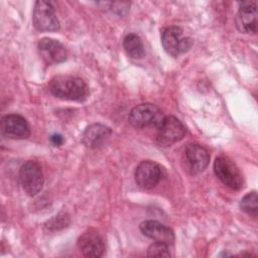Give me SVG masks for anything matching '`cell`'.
<instances>
[{"label": "cell", "instance_id": "obj_4", "mask_svg": "<svg viewBox=\"0 0 258 258\" xmlns=\"http://www.w3.org/2000/svg\"><path fill=\"white\" fill-rule=\"evenodd\" d=\"M161 43L168 54L178 56L191 47L192 40L190 37L183 36V31L180 27L169 26L161 33Z\"/></svg>", "mask_w": 258, "mask_h": 258}, {"label": "cell", "instance_id": "obj_1", "mask_svg": "<svg viewBox=\"0 0 258 258\" xmlns=\"http://www.w3.org/2000/svg\"><path fill=\"white\" fill-rule=\"evenodd\" d=\"M50 93L64 100L82 102L89 95V88L84 80L72 76H58L49 83Z\"/></svg>", "mask_w": 258, "mask_h": 258}, {"label": "cell", "instance_id": "obj_11", "mask_svg": "<svg viewBox=\"0 0 258 258\" xmlns=\"http://www.w3.org/2000/svg\"><path fill=\"white\" fill-rule=\"evenodd\" d=\"M38 51L48 64H55L67 59L68 52L64 45L56 39L44 37L38 42Z\"/></svg>", "mask_w": 258, "mask_h": 258}, {"label": "cell", "instance_id": "obj_12", "mask_svg": "<svg viewBox=\"0 0 258 258\" xmlns=\"http://www.w3.org/2000/svg\"><path fill=\"white\" fill-rule=\"evenodd\" d=\"M78 247L86 257H101L105 251L103 237L95 230H88L78 239Z\"/></svg>", "mask_w": 258, "mask_h": 258}, {"label": "cell", "instance_id": "obj_17", "mask_svg": "<svg viewBox=\"0 0 258 258\" xmlns=\"http://www.w3.org/2000/svg\"><path fill=\"white\" fill-rule=\"evenodd\" d=\"M257 194L256 191H251L243 197L240 202V207L243 212L247 213L250 216L256 217L258 213V205H257Z\"/></svg>", "mask_w": 258, "mask_h": 258}, {"label": "cell", "instance_id": "obj_5", "mask_svg": "<svg viewBox=\"0 0 258 258\" xmlns=\"http://www.w3.org/2000/svg\"><path fill=\"white\" fill-rule=\"evenodd\" d=\"M19 179L23 190L28 196H35L41 190L44 181L41 166L33 160L24 162L19 170Z\"/></svg>", "mask_w": 258, "mask_h": 258}, {"label": "cell", "instance_id": "obj_2", "mask_svg": "<svg viewBox=\"0 0 258 258\" xmlns=\"http://www.w3.org/2000/svg\"><path fill=\"white\" fill-rule=\"evenodd\" d=\"M163 118L164 116L158 107L150 103H144L135 106L130 111L128 121L137 129L146 127L157 128Z\"/></svg>", "mask_w": 258, "mask_h": 258}, {"label": "cell", "instance_id": "obj_15", "mask_svg": "<svg viewBox=\"0 0 258 258\" xmlns=\"http://www.w3.org/2000/svg\"><path fill=\"white\" fill-rule=\"evenodd\" d=\"M111 135V129L103 124L94 123L83 134V143L89 148H97L105 143Z\"/></svg>", "mask_w": 258, "mask_h": 258}, {"label": "cell", "instance_id": "obj_19", "mask_svg": "<svg viewBox=\"0 0 258 258\" xmlns=\"http://www.w3.org/2000/svg\"><path fill=\"white\" fill-rule=\"evenodd\" d=\"M109 5L111 6V10L114 13L122 16L126 14L127 11L129 10L130 3L129 2H113V3H109Z\"/></svg>", "mask_w": 258, "mask_h": 258}, {"label": "cell", "instance_id": "obj_18", "mask_svg": "<svg viewBox=\"0 0 258 258\" xmlns=\"http://www.w3.org/2000/svg\"><path fill=\"white\" fill-rule=\"evenodd\" d=\"M168 245L160 242H154L147 250V256L149 257H169Z\"/></svg>", "mask_w": 258, "mask_h": 258}, {"label": "cell", "instance_id": "obj_7", "mask_svg": "<svg viewBox=\"0 0 258 258\" xmlns=\"http://www.w3.org/2000/svg\"><path fill=\"white\" fill-rule=\"evenodd\" d=\"M34 27L39 31H56L59 29V21L54 9L49 2L36 1L32 12Z\"/></svg>", "mask_w": 258, "mask_h": 258}, {"label": "cell", "instance_id": "obj_9", "mask_svg": "<svg viewBox=\"0 0 258 258\" xmlns=\"http://www.w3.org/2000/svg\"><path fill=\"white\" fill-rule=\"evenodd\" d=\"M240 8L237 13L235 23L240 32L254 34L257 32V2L244 1L239 3Z\"/></svg>", "mask_w": 258, "mask_h": 258}, {"label": "cell", "instance_id": "obj_20", "mask_svg": "<svg viewBox=\"0 0 258 258\" xmlns=\"http://www.w3.org/2000/svg\"><path fill=\"white\" fill-rule=\"evenodd\" d=\"M50 141H51V143H52L54 146H59V145L62 144L63 138H62V136L59 135V134H54V135H52V136L50 137Z\"/></svg>", "mask_w": 258, "mask_h": 258}, {"label": "cell", "instance_id": "obj_14", "mask_svg": "<svg viewBox=\"0 0 258 258\" xmlns=\"http://www.w3.org/2000/svg\"><path fill=\"white\" fill-rule=\"evenodd\" d=\"M140 231L143 235L152 239L155 242L169 245L174 241L173 231L157 221L149 220L142 222L140 224Z\"/></svg>", "mask_w": 258, "mask_h": 258}, {"label": "cell", "instance_id": "obj_6", "mask_svg": "<svg viewBox=\"0 0 258 258\" xmlns=\"http://www.w3.org/2000/svg\"><path fill=\"white\" fill-rule=\"evenodd\" d=\"M156 130V140L160 146H170L181 140L186 131L184 125L174 116L164 117Z\"/></svg>", "mask_w": 258, "mask_h": 258}, {"label": "cell", "instance_id": "obj_8", "mask_svg": "<svg viewBox=\"0 0 258 258\" xmlns=\"http://www.w3.org/2000/svg\"><path fill=\"white\" fill-rule=\"evenodd\" d=\"M135 181L144 189L153 188L161 180V166L152 160L141 161L135 169Z\"/></svg>", "mask_w": 258, "mask_h": 258}, {"label": "cell", "instance_id": "obj_13", "mask_svg": "<svg viewBox=\"0 0 258 258\" xmlns=\"http://www.w3.org/2000/svg\"><path fill=\"white\" fill-rule=\"evenodd\" d=\"M184 159L188 170L196 174L206 169L210 162V154L202 145L191 143L184 150Z\"/></svg>", "mask_w": 258, "mask_h": 258}, {"label": "cell", "instance_id": "obj_3", "mask_svg": "<svg viewBox=\"0 0 258 258\" xmlns=\"http://www.w3.org/2000/svg\"><path fill=\"white\" fill-rule=\"evenodd\" d=\"M214 171L217 177L228 187L238 190L243 187L242 173L235 162L227 156H219L214 162Z\"/></svg>", "mask_w": 258, "mask_h": 258}, {"label": "cell", "instance_id": "obj_10", "mask_svg": "<svg viewBox=\"0 0 258 258\" xmlns=\"http://www.w3.org/2000/svg\"><path fill=\"white\" fill-rule=\"evenodd\" d=\"M1 132L11 139H25L30 135V129L24 117L18 114H8L1 119Z\"/></svg>", "mask_w": 258, "mask_h": 258}, {"label": "cell", "instance_id": "obj_16", "mask_svg": "<svg viewBox=\"0 0 258 258\" xmlns=\"http://www.w3.org/2000/svg\"><path fill=\"white\" fill-rule=\"evenodd\" d=\"M123 46L129 56L140 59L145 55V49L141 38L135 33H129L123 40Z\"/></svg>", "mask_w": 258, "mask_h": 258}]
</instances>
